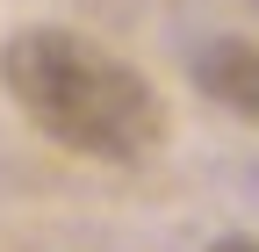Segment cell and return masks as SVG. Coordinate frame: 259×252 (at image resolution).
<instances>
[{
  "instance_id": "cell-1",
  "label": "cell",
  "mask_w": 259,
  "mask_h": 252,
  "mask_svg": "<svg viewBox=\"0 0 259 252\" xmlns=\"http://www.w3.org/2000/svg\"><path fill=\"white\" fill-rule=\"evenodd\" d=\"M0 87L22 108V122L79 159L130 166L166 137V108L158 87L130 65V58L101 51L79 29H22L0 51Z\"/></svg>"
},
{
  "instance_id": "cell-2",
  "label": "cell",
  "mask_w": 259,
  "mask_h": 252,
  "mask_svg": "<svg viewBox=\"0 0 259 252\" xmlns=\"http://www.w3.org/2000/svg\"><path fill=\"white\" fill-rule=\"evenodd\" d=\"M194 87H202L216 108H231L238 122H259V44H245V36L209 44L194 58Z\"/></svg>"
},
{
  "instance_id": "cell-3",
  "label": "cell",
  "mask_w": 259,
  "mask_h": 252,
  "mask_svg": "<svg viewBox=\"0 0 259 252\" xmlns=\"http://www.w3.org/2000/svg\"><path fill=\"white\" fill-rule=\"evenodd\" d=\"M216 252H259V238H223Z\"/></svg>"
}]
</instances>
